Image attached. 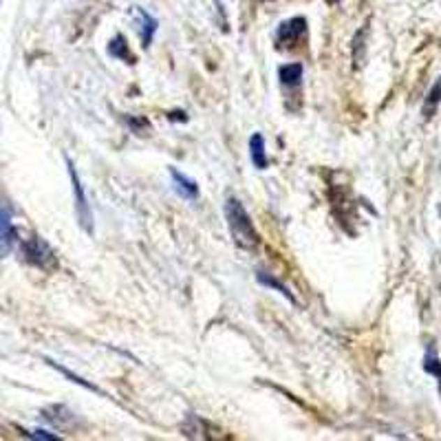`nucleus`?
Instances as JSON below:
<instances>
[{
    "label": "nucleus",
    "mask_w": 441,
    "mask_h": 441,
    "mask_svg": "<svg viewBox=\"0 0 441 441\" xmlns=\"http://www.w3.org/2000/svg\"><path fill=\"white\" fill-rule=\"evenodd\" d=\"M223 212H225L227 227L232 232L234 243H237L241 250H247V252L256 250V247L260 245V237H258V232L254 227L252 216L247 214V210H245V205L239 199L227 197L225 205H223Z\"/></svg>",
    "instance_id": "obj_1"
},
{
    "label": "nucleus",
    "mask_w": 441,
    "mask_h": 441,
    "mask_svg": "<svg viewBox=\"0 0 441 441\" xmlns=\"http://www.w3.org/2000/svg\"><path fill=\"white\" fill-rule=\"evenodd\" d=\"M18 243H20V254L29 265L45 271L58 267V256L51 250V245L45 239H40L38 234H31L29 239H22Z\"/></svg>",
    "instance_id": "obj_2"
},
{
    "label": "nucleus",
    "mask_w": 441,
    "mask_h": 441,
    "mask_svg": "<svg viewBox=\"0 0 441 441\" xmlns=\"http://www.w3.org/2000/svg\"><path fill=\"white\" fill-rule=\"evenodd\" d=\"M66 165H68V177H71L73 181V195H75V212H77V223L82 230H87L89 234H93L95 230V216H93V210H91V203L87 199V192H84V186H82L80 177H77V170L71 159H66Z\"/></svg>",
    "instance_id": "obj_3"
},
{
    "label": "nucleus",
    "mask_w": 441,
    "mask_h": 441,
    "mask_svg": "<svg viewBox=\"0 0 441 441\" xmlns=\"http://www.w3.org/2000/svg\"><path fill=\"white\" fill-rule=\"evenodd\" d=\"M305 36H307V20L302 16L289 18L278 27V31H276V45H278L281 49L294 47L298 40L305 38Z\"/></svg>",
    "instance_id": "obj_4"
},
{
    "label": "nucleus",
    "mask_w": 441,
    "mask_h": 441,
    "mask_svg": "<svg viewBox=\"0 0 441 441\" xmlns=\"http://www.w3.org/2000/svg\"><path fill=\"white\" fill-rule=\"evenodd\" d=\"M16 245H18V232L13 227L11 210L0 205V260L7 258Z\"/></svg>",
    "instance_id": "obj_5"
},
{
    "label": "nucleus",
    "mask_w": 441,
    "mask_h": 441,
    "mask_svg": "<svg viewBox=\"0 0 441 441\" xmlns=\"http://www.w3.org/2000/svg\"><path fill=\"white\" fill-rule=\"evenodd\" d=\"M170 177H172V184H174V190L177 195L181 199H188V201H197L199 199V186L195 179L186 177L184 172H179L177 168H170Z\"/></svg>",
    "instance_id": "obj_6"
},
{
    "label": "nucleus",
    "mask_w": 441,
    "mask_h": 441,
    "mask_svg": "<svg viewBox=\"0 0 441 441\" xmlns=\"http://www.w3.org/2000/svg\"><path fill=\"white\" fill-rule=\"evenodd\" d=\"M250 157L258 170H265L269 165V157L265 153V137L260 133H254L250 137Z\"/></svg>",
    "instance_id": "obj_7"
},
{
    "label": "nucleus",
    "mask_w": 441,
    "mask_h": 441,
    "mask_svg": "<svg viewBox=\"0 0 441 441\" xmlns=\"http://www.w3.org/2000/svg\"><path fill=\"white\" fill-rule=\"evenodd\" d=\"M108 55H110V58L124 60L126 64H135V62H137V58L130 53V45H128V40L124 38L121 33H119V36H115V38L108 43Z\"/></svg>",
    "instance_id": "obj_8"
},
{
    "label": "nucleus",
    "mask_w": 441,
    "mask_h": 441,
    "mask_svg": "<svg viewBox=\"0 0 441 441\" xmlns=\"http://www.w3.org/2000/svg\"><path fill=\"white\" fill-rule=\"evenodd\" d=\"M137 18H140V24H142V47L148 49L150 43H153V38L157 33V18H153L146 9L137 7Z\"/></svg>",
    "instance_id": "obj_9"
},
{
    "label": "nucleus",
    "mask_w": 441,
    "mask_h": 441,
    "mask_svg": "<svg viewBox=\"0 0 441 441\" xmlns=\"http://www.w3.org/2000/svg\"><path fill=\"white\" fill-rule=\"evenodd\" d=\"M278 80H281L283 87H289V89L300 87V82H302V64H298V62L283 64L278 68Z\"/></svg>",
    "instance_id": "obj_10"
},
{
    "label": "nucleus",
    "mask_w": 441,
    "mask_h": 441,
    "mask_svg": "<svg viewBox=\"0 0 441 441\" xmlns=\"http://www.w3.org/2000/svg\"><path fill=\"white\" fill-rule=\"evenodd\" d=\"M256 281L260 283V285H265V287H271V289H276V292H281L289 302H294L296 305V296L289 292V287L285 285V283H281L278 278H276V276H271L269 271H256Z\"/></svg>",
    "instance_id": "obj_11"
},
{
    "label": "nucleus",
    "mask_w": 441,
    "mask_h": 441,
    "mask_svg": "<svg viewBox=\"0 0 441 441\" xmlns=\"http://www.w3.org/2000/svg\"><path fill=\"white\" fill-rule=\"evenodd\" d=\"M424 371H426V373H431V375L437 378V382H439V393H441V360H439L437 349L433 347V344L428 347V351H426V357H424Z\"/></svg>",
    "instance_id": "obj_12"
},
{
    "label": "nucleus",
    "mask_w": 441,
    "mask_h": 441,
    "mask_svg": "<svg viewBox=\"0 0 441 441\" xmlns=\"http://www.w3.org/2000/svg\"><path fill=\"white\" fill-rule=\"evenodd\" d=\"M441 102V77L433 84V89L426 95V102H424V117H433L435 110Z\"/></svg>",
    "instance_id": "obj_13"
},
{
    "label": "nucleus",
    "mask_w": 441,
    "mask_h": 441,
    "mask_svg": "<svg viewBox=\"0 0 441 441\" xmlns=\"http://www.w3.org/2000/svg\"><path fill=\"white\" fill-rule=\"evenodd\" d=\"M49 366H53L55 371H58V373H62L64 378H68V380H71L73 384H77V386H84V389H89V391H93V393H100V389H98V386H93L91 382H87L84 378H80V375H75V373H71V371H68V368H64V366H60L58 362H53V360H49V357H47V360H45Z\"/></svg>",
    "instance_id": "obj_14"
},
{
    "label": "nucleus",
    "mask_w": 441,
    "mask_h": 441,
    "mask_svg": "<svg viewBox=\"0 0 441 441\" xmlns=\"http://www.w3.org/2000/svg\"><path fill=\"white\" fill-rule=\"evenodd\" d=\"M364 40H366V29H360L353 38V62H355V68H360L362 60H364V49H366Z\"/></svg>",
    "instance_id": "obj_15"
},
{
    "label": "nucleus",
    "mask_w": 441,
    "mask_h": 441,
    "mask_svg": "<svg viewBox=\"0 0 441 441\" xmlns=\"http://www.w3.org/2000/svg\"><path fill=\"white\" fill-rule=\"evenodd\" d=\"M27 437H31V439H45V441H55V439H58V435L47 433V431H33V433H27Z\"/></svg>",
    "instance_id": "obj_16"
},
{
    "label": "nucleus",
    "mask_w": 441,
    "mask_h": 441,
    "mask_svg": "<svg viewBox=\"0 0 441 441\" xmlns=\"http://www.w3.org/2000/svg\"><path fill=\"white\" fill-rule=\"evenodd\" d=\"M168 119H172V121H188V115L184 113V110H172V113H168Z\"/></svg>",
    "instance_id": "obj_17"
}]
</instances>
